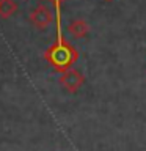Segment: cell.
Listing matches in <instances>:
<instances>
[{
    "instance_id": "cell-5",
    "label": "cell",
    "mask_w": 146,
    "mask_h": 151,
    "mask_svg": "<svg viewBox=\"0 0 146 151\" xmlns=\"http://www.w3.org/2000/svg\"><path fill=\"white\" fill-rule=\"evenodd\" d=\"M17 11V3L14 0H0V17L8 19Z\"/></svg>"
},
{
    "instance_id": "cell-7",
    "label": "cell",
    "mask_w": 146,
    "mask_h": 151,
    "mask_svg": "<svg viewBox=\"0 0 146 151\" xmlns=\"http://www.w3.org/2000/svg\"><path fill=\"white\" fill-rule=\"evenodd\" d=\"M104 2H112V0H104Z\"/></svg>"
},
{
    "instance_id": "cell-1",
    "label": "cell",
    "mask_w": 146,
    "mask_h": 151,
    "mask_svg": "<svg viewBox=\"0 0 146 151\" xmlns=\"http://www.w3.org/2000/svg\"><path fill=\"white\" fill-rule=\"evenodd\" d=\"M44 58L52 68L58 73L71 69L79 60V50L69 41H66L61 35H58L57 41L50 44L44 52Z\"/></svg>"
},
{
    "instance_id": "cell-2",
    "label": "cell",
    "mask_w": 146,
    "mask_h": 151,
    "mask_svg": "<svg viewBox=\"0 0 146 151\" xmlns=\"http://www.w3.org/2000/svg\"><path fill=\"white\" fill-rule=\"evenodd\" d=\"M28 21H30V24L35 28H38V30H46V28L50 27L52 22H54V13H52V9L47 6V5L39 3L35 9L30 11Z\"/></svg>"
},
{
    "instance_id": "cell-6",
    "label": "cell",
    "mask_w": 146,
    "mask_h": 151,
    "mask_svg": "<svg viewBox=\"0 0 146 151\" xmlns=\"http://www.w3.org/2000/svg\"><path fill=\"white\" fill-rule=\"evenodd\" d=\"M46 2H50L55 6V9H57V25L60 27V9H61V3H63V0H46Z\"/></svg>"
},
{
    "instance_id": "cell-3",
    "label": "cell",
    "mask_w": 146,
    "mask_h": 151,
    "mask_svg": "<svg viewBox=\"0 0 146 151\" xmlns=\"http://www.w3.org/2000/svg\"><path fill=\"white\" fill-rule=\"evenodd\" d=\"M60 83H61V87L66 88V91L77 93L82 88V85L85 83V76L79 69H74V68L66 69L60 76Z\"/></svg>"
},
{
    "instance_id": "cell-4",
    "label": "cell",
    "mask_w": 146,
    "mask_h": 151,
    "mask_svg": "<svg viewBox=\"0 0 146 151\" xmlns=\"http://www.w3.org/2000/svg\"><path fill=\"white\" fill-rule=\"evenodd\" d=\"M68 32L74 38L80 40V38H85L89 33V25L85 19H74V21L68 25Z\"/></svg>"
}]
</instances>
